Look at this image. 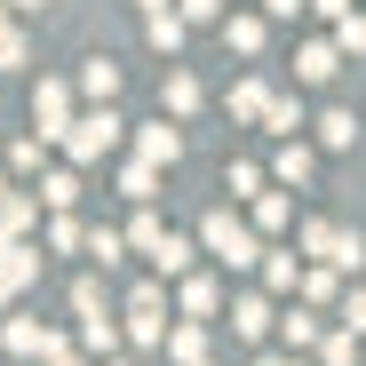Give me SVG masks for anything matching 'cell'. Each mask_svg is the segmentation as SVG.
Returning <instances> with one entry per match:
<instances>
[{"instance_id": "1", "label": "cell", "mask_w": 366, "mask_h": 366, "mask_svg": "<svg viewBox=\"0 0 366 366\" xmlns=\"http://www.w3.org/2000/svg\"><path fill=\"white\" fill-rule=\"evenodd\" d=\"M199 239H207V247L231 263V271H247V263H263V247H255V231L247 223H239V215H207L199 223Z\"/></svg>"}, {"instance_id": "2", "label": "cell", "mask_w": 366, "mask_h": 366, "mask_svg": "<svg viewBox=\"0 0 366 366\" xmlns=\"http://www.w3.org/2000/svg\"><path fill=\"white\" fill-rule=\"evenodd\" d=\"M112 144H119V119H112V112H88V119H72V128H64V152H72L80 167H88V159H104Z\"/></svg>"}, {"instance_id": "3", "label": "cell", "mask_w": 366, "mask_h": 366, "mask_svg": "<svg viewBox=\"0 0 366 366\" xmlns=\"http://www.w3.org/2000/svg\"><path fill=\"white\" fill-rule=\"evenodd\" d=\"M32 119H40V144H64V128H72V88H64V80H40Z\"/></svg>"}, {"instance_id": "4", "label": "cell", "mask_w": 366, "mask_h": 366, "mask_svg": "<svg viewBox=\"0 0 366 366\" xmlns=\"http://www.w3.org/2000/svg\"><path fill=\"white\" fill-rule=\"evenodd\" d=\"M0 350H9V358H56L64 342H56L40 319H9V327H0Z\"/></svg>"}, {"instance_id": "5", "label": "cell", "mask_w": 366, "mask_h": 366, "mask_svg": "<svg viewBox=\"0 0 366 366\" xmlns=\"http://www.w3.org/2000/svg\"><path fill=\"white\" fill-rule=\"evenodd\" d=\"M128 335H136V342H167V319H159V287H136V295H128Z\"/></svg>"}, {"instance_id": "6", "label": "cell", "mask_w": 366, "mask_h": 366, "mask_svg": "<svg viewBox=\"0 0 366 366\" xmlns=\"http://www.w3.org/2000/svg\"><path fill=\"white\" fill-rule=\"evenodd\" d=\"M231 335H239V342H263V335H271V302H263V295H239V302H231Z\"/></svg>"}, {"instance_id": "7", "label": "cell", "mask_w": 366, "mask_h": 366, "mask_svg": "<svg viewBox=\"0 0 366 366\" xmlns=\"http://www.w3.org/2000/svg\"><path fill=\"white\" fill-rule=\"evenodd\" d=\"M295 72L311 80V88H319V80H335V72H342V40H311V48L295 56Z\"/></svg>"}, {"instance_id": "8", "label": "cell", "mask_w": 366, "mask_h": 366, "mask_svg": "<svg viewBox=\"0 0 366 366\" xmlns=\"http://www.w3.org/2000/svg\"><path fill=\"white\" fill-rule=\"evenodd\" d=\"M167 358H175V366H199V358H207V327H199V319L175 327V335H167Z\"/></svg>"}, {"instance_id": "9", "label": "cell", "mask_w": 366, "mask_h": 366, "mask_svg": "<svg viewBox=\"0 0 366 366\" xmlns=\"http://www.w3.org/2000/svg\"><path fill=\"white\" fill-rule=\"evenodd\" d=\"M175 152H183V136H175V128H144V136H136V159H152V167H159V159H175Z\"/></svg>"}, {"instance_id": "10", "label": "cell", "mask_w": 366, "mask_h": 366, "mask_svg": "<svg viewBox=\"0 0 366 366\" xmlns=\"http://www.w3.org/2000/svg\"><path fill=\"white\" fill-rule=\"evenodd\" d=\"M159 104H167V112H199V80H192V72H167Z\"/></svg>"}, {"instance_id": "11", "label": "cell", "mask_w": 366, "mask_h": 366, "mask_svg": "<svg viewBox=\"0 0 366 366\" xmlns=\"http://www.w3.org/2000/svg\"><path fill=\"white\" fill-rule=\"evenodd\" d=\"M231 112H239V119H263V112H271V88H263V80H239V88H231Z\"/></svg>"}, {"instance_id": "12", "label": "cell", "mask_w": 366, "mask_h": 366, "mask_svg": "<svg viewBox=\"0 0 366 366\" xmlns=\"http://www.w3.org/2000/svg\"><path fill=\"white\" fill-rule=\"evenodd\" d=\"M80 88H88L96 104H112V96H119V64H104V56H96V64L80 72Z\"/></svg>"}, {"instance_id": "13", "label": "cell", "mask_w": 366, "mask_h": 366, "mask_svg": "<svg viewBox=\"0 0 366 366\" xmlns=\"http://www.w3.org/2000/svg\"><path fill=\"white\" fill-rule=\"evenodd\" d=\"M152 48H183V9H152Z\"/></svg>"}, {"instance_id": "14", "label": "cell", "mask_w": 366, "mask_h": 366, "mask_svg": "<svg viewBox=\"0 0 366 366\" xmlns=\"http://www.w3.org/2000/svg\"><path fill=\"white\" fill-rule=\"evenodd\" d=\"M152 263H159L167 279H175V271H192V239H175V231H167L159 247H152Z\"/></svg>"}, {"instance_id": "15", "label": "cell", "mask_w": 366, "mask_h": 366, "mask_svg": "<svg viewBox=\"0 0 366 366\" xmlns=\"http://www.w3.org/2000/svg\"><path fill=\"white\" fill-rule=\"evenodd\" d=\"M223 40H231L239 56H255V48H263V16H231V24H223Z\"/></svg>"}, {"instance_id": "16", "label": "cell", "mask_w": 366, "mask_h": 366, "mask_svg": "<svg viewBox=\"0 0 366 366\" xmlns=\"http://www.w3.org/2000/svg\"><path fill=\"white\" fill-rule=\"evenodd\" d=\"M319 136H327V152H350V144H358V119H350V112H327Z\"/></svg>"}, {"instance_id": "17", "label": "cell", "mask_w": 366, "mask_h": 366, "mask_svg": "<svg viewBox=\"0 0 366 366\" xmlns=\"http://www.w3.org/2000/svg\"><path fill=\"white\" fill-rule=\"evenodd\" d=\"M279 335H287V350H311V342H319V319H311V311H287Z\"/></svg>"}, {"instance_id": "18", "label": "cell", "mask_w": 366, "mask_h": 366, "mask_svg": "<svg viewBox=\"0 0 366 366\" xmlns=\"http://www.w3.org/2000/svg\"><path fill=\"white\" fill-rule=\"evenodd\" d=\"M24 223H32V199H24V192H9V199H0V239H16Z\"/></svg>"}, {"instance_id": "19", "label": "cell", "mask_w": 366, "mask_h": 366, "mask_svg": "<svg viewBox=\"0 0 366 366\" xmlns=\"http://www.w3.org/2000/svg\"><path fill=\"white\" fill-rule=\"evenodd\" d=\"M335 40H342V56H366V16H358V9L335 16Z\"/></svg>"}, {"instance_id": "20", "label": "cell", "mask_w": 366, "mask_h": 366, "mask_svg": "<svg viewBox=\"0 0 366 366\" xmlns=\"http://www.w3.org/2000/svg\"><path fill=\"white\" fill-rule=\"evenodd\" d=\"M152 183H159V175H152V159H136V167H119V192H128V199H152Z\"/></svg>"}, {"instance_id": "21", "label": "cell", "mask_w": 366, "mask_h": 366, "mask_svg": "<svg viewBox=\"0 0 366 366\" xmlns=\"http://www.w3.org/2000/svg\"><path fill=\"white\" fill-rule=\"evenodd\" d=\"M287 223V199L279 192H255V231H279Z\"/></svg>"}, {"instance_id": "22", "label": "cell", "mask_w": 366, "mask_h": 366, "mask_svg": "<svg viewBox=\"0 0 366 366\" xmlns=\"http://www.w3.org/2000/svg\"><path fill=\"white\" fill-rule=\"evenodd\" d=\"M80 342H88V350H112V342H119V327L96 311V319H80Z\"/></svg>"}, {"instance_id": "23", "label": "cell", "mask_w": 366, "mask_h": 366, "mask_svg": "<svg viewBox=\"0 0 366 366\" xmlns=\"http://www.w3.org/2000/svg\"><path fill=\"white\" fill-rule=\"evenodd\" d=\"M350 342H358L350 327H342V335H327V350H319V366H358V350H350Z\"/></svg>"}, {"instance_id": "24", "label": "cell", "mask_w": 366, "mask_h": 366, "mask_svg": "<svg viewBox=\"0 0 366 366\" xmlns=\"http://www.w3.org/2000/svg\"><path fill=\"white\" fill-rule=\"evenodd\" d=\"M40 199H48V207H72V199H80V175H48Z\"/></svg>"}, {"instance_id": "25", "label": "cell", "mask_w": 366, "mask_h": 366, "mask_svg": "<svg viewBox=\"0 0 366 366\" xmlns=\"http://www.w3.org/2000/svg\"><path fill=\"white\" fill-rule=\"evenodd\" d=\"M302 255H327L335 263V223H302Z\"/></svg>"}, {"instance_id": "26", "label": "cell", "mask_w": 366, "mask_h": 366, "mask_svg": "<svg viewBox=\"0 0 366 366\" xmlns=\"http://www.w3.org/2000/svg\"><path fill=\"white\" fill-rule=\"evenodd\" d=\"M183 311L207 319V311H215V279H192V287H183Z\"/></svg>"}, {"instance_id": "27", "label": "cell", "mask_w": 366, "mask_h": 366, "mask_svg": "<svg viewBox=\"0 0 366 366\" xmlns=\"http://www.w3.org/2000/svg\"><path fill=\"white\" fill-rule=\"evenodd\" d=\"M263 119H271L279 136H295V128H302V112H295V96H271V112H263Z\"/></svg>"}, {"instance_id": "28", "label": "cell", "mask_w": 366, "mask_h": 366, "mask_svg": "<svg viewBox=\"0 0 366 366\" xmlns=\"http://www.w3.org/2000/svg\"><path fill=\"white\" fill-rule=\"evenodd\" d=\"M302 175H311V152L287 144V152H279V183H302Z\"/></svg>"}, {"instance_id": "29", "label": "cell", "mask_w": 366, "mask_h": 366, "mask_svg": "<svg viewBox=\"0 0 366 366\" xmlns=\"http://www.w3.org/2000/svg\"><path fill=\"white\" fill-rule=\"evenodd\" d=\"M263 279H271V287H302V271H295V255H271V263H263Z\"/></svg>"}, {"instance_id": "30", "label": "cell", "mask_w": 366, "mask_h": 366, "mask_svg": "<svg viewBox=\"0 0 366 366\" xmlns=\"http://www.w3.org/2000/svg\"><path fill=\"white\" fill-rule=\"evenodd\" d=\"M48 247H80V223H72L64 207H56V223H48Z\"/></svg>"}, {"instance_id": "31", "label": "cell", "mask_w": 366, "mask_h": 366, "mask_svg": "<svg viewBox=\"0 0 366 366\" xmlns=\"http://www.w3.org/2000/svg\"><path fill=\"white\" fill-rule=\"evenodd\" d=\"M175 9H183V24H215V16H223V0H175Z\"/></svg>"}, {"instance_id": "32", "label": "cell", "mask_w": 366, "mask_h": 366, "mask_svg": "<svg viewBox=\"0 0 366 366\" xmlns=\"http://www.w3.org/2000/svg\"><path fill=\"white\" fill-rule=\"evenodd\" d=\"M119 247H128V239H119V231H96V239H88V255H104V271L119 263Z\"/></svg>"}, {"instance_id": "33", "label": "cell", "mask_w": 366, "mask_h": 366, "mask_svg": "<svg viewBox=\"0 0 366 366\" xmlns=\"http://www.w3.org/2000/svg\"><path fill=\"white\" fill-rule=\"evenodd\" d=\"M16 64H24V40H16L9 24H0V72H16Z\"/></svg>"}, {"instance_id": "34", "label": "cell", "mask_w": 366, "mask_h": 366, "mask_svg": "<svg viewBox=\"0 0 366 366\" xmlns=\"http://www.w3.org/2000/svg\"><path fill=\"white\" fill-rule=\"evenodd\" d=\"M342 327H350V335H366V295H350V302H342Z\"/></svg>"}, {"instance_id": "35", "label": "cell", "mask_w": 366, "mask_h": 366, "mask_svg": "<svg viewBox=\"0 0 366 366\" xmlns=\"http://www.w3.org/2000/svg\"><path fill=\"white\" fill-rule=\"evenodd\" d=\"M263 9H271V16H279V24H295V16H302V9H311V0H263Z\"/></svg>"}, {"instance_id": "36", "label": "cell", "mask_w": 366, "mask_h": 366, "mask_svg": "<svg viewBox=\"0 0 366 366\" xmlns=\"http://www.w3.org/2000/svg\"><path fill=\"white\" fill-rule=\"evenodd\" d=\"M311 9H319V16H350V0H311Z\"/></svg>"}, {"instance_id": "37", "label": "cell", "mask_w": 366, "mask_h": 366, "mask_svg": "<svg viewBox=\"0 0 366 366\" xmlns=\"http://www.w3.org/2000/svg\"><path fill=\"white\" fill-rule=\"evenodd\" d=\"M0 302H16V279H9V271H0Z\"/></svg>"}, {"instance_id": "38", "label": "cell", "mask_w": 366, "mask_h": 366, "mask_svg": "<svg viewBox=\"0 0 366 366\" xmlns=\"http://www.w3.org/2000/svg\"><path fill=\"white\" fill-rule=\"evenodd\" d=\"M9 9H24V16H32V9H48V0H9Z\"/></svg>"}, {"instance_id": "39", "label": "cell", "mask_w": 366, "mask_h": 366, "mask_svg": "<svg viewBox=\"0 0 366 366\" xmlns=\"http://www.w3.org/2000/svg\"><path fill=\"white\" fill-rule=\"evenodd\" d=\"M136 9H144V16H152V9H167V0H136Z\"/></svg>"}, {"instance_id": "40", "label": "cell", "mask_w": 366, "mask_h": 366, "mask_svg": "<svg viewBox=\"0 0 366 366\" xmlns=\"http://www.w3.org/2000/svg\"><path fill=\"white\" fill-rule=\"evenodd\" d=\"M56 366H80V358H72V350H56Z\"/></svg>"}, {"instance_id": "41", "label": "cell", "mask_w": 366, "mask_h": 366, "mask_svg": "<svg viewBox=\"0 0 366 366\" xmlns=\"http://www.w3.org/2000/svg\"><path fill=\"white\" fill-rule=\"evenodd\" d=\"M263 366H302V358H263Z\"/></svg>"}, {"instance_id": "42", "label": "cell", "mask_w": 366, "mask_h": 366, "mask_svg": "<svg viewBox=\"0 0 366 366\" xmlns=\"http://www.w3.org/2000/svg\"><path fill=\"white\" fill-rule=\"evenodd\" d=\"M0 24H9V0H0Z\"/></svg>"}, {"instance_id": "43", "label": "cell", "mask_w": 366, "mask_h": 366, "mask_svg": "<svg viewBox=\"0 0 366 366\" xmlns=\"http://www.w3.org/2000/svg\"><path fill=\"white\" fill-rule=\"evenodd\" d=\"M0 199H9V175H0Z\"/></svg>"}, {"instance_id": "44", "label": "cell", "mask_w": 366, "mask_h": 366, "mask_svg": "<svg viewBox=\"0 0 366 366\" xmlns=\"http://www.w3.org/2000/svg\"><path fill=\"white\" fill-rule=\"evenodd\" d=\"M199 366H207V358H199Z\"/></svg>"}]
</instances>
